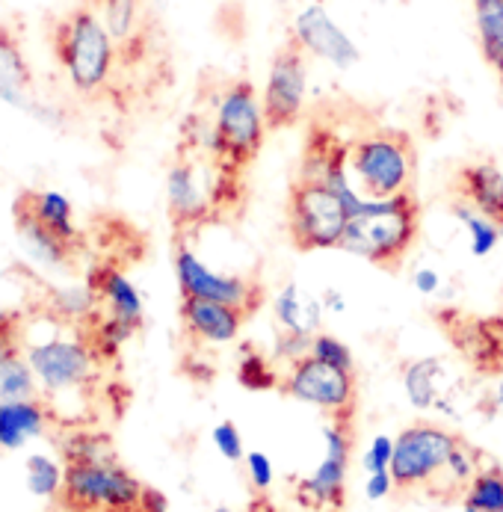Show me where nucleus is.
Masks as SVG:
<instances>
[{
	"label": "nucleus",
	"mask_w": 503,
	"mask_h": 512,
	"mask_svg": "<svg viewBox=\"0 0 503 512\" xmlns=\"http://www.w3.org/2000/svg\"><path fill=\"white\" fill-rule=\"evenodd\" d=\"M435 320L447 332L450 344L477 367L480 373L503 370V320L477 317L462 308H438Z\"/></svg>",
	"instance_id": "obj_12"
},
{
	"label": "nucleus",
	"mask_w": 503,
	"mask_h": 512,
	"mask_svg": "<svg viewBox=\"0 0 503 512\" xmlns=\"http://www.w3.org/2000/svg\"><path fill=\"white\" fill-rule=\"evenodd\" d=\"M412 285H415V291L421 293V296H435L438 288H441V276L432 267H421V270H415Z\"/></svg>",
	"instance_id": "obj_35"
},
{
	"label": "nucleus",
	"mask_w": 503,
	"mask_h": 512,
	"mask_svg": "<svg viewBox=\"0 0 503 512\" xmlns=\"http://www.w3.org/2000/svg\"><path fill=\"white\" fill-rule=\"evenodd\" d=\"M305 98H308V54L290 36L288 42L276 51L270 72H267V83H264L261 107H264L270 134L293 128L302 119Z\"/></svg>",
	"instance_id": "obj_10"
},
{
	"label": "nucleus",
	"mask_w": 503,
	"mask_h": 512,
	"mask_svg": "<svg viewBox=\"0 0 503 512\" xmlns=\"http://www.w3.org/2000/svg\"><path fill=\"white\" fill-rule=\"evenodd\" d=\"M89 293L98 305H104L107 317L125 323L128 329H140L143 326V296L131 285V279H125V273H119L116 267L104 264L95 267L89 273Z\"/></svg>",
	"instance_id": "obj_18"
},
{
	"label": "nucleus",
	"mask_w": 503,
	"mask_h": 512,
	"mask_svg": "<svg viewBox=\"0 0 503 512\" xmlns=\"http://www.w3.org/2000/svg\"><path fill=\"white\" fill-rule=\"evenodd\" d=\"M15 314L12 311H0V323H6V320H12Z\"/></svg>",
	"instance_id": "obj_37"
},
{
	"label": "nucleus",
	"mask_w": 503,
	"mask_h": 512,
	"mask_svg": "<svg viewBox=\"0 0 503 512\" xmlns=\"http://www.w3.org/2000/svg\"><path fill=\"white\" fill-rule=\"evenodd\" d=\"M21 196H24V202L30 205V211L39 217V222L45 228H51L57 237H63L66 243H72L77 249L83 246V237H80V231L74 225L72 202L66 196H60V193H36V190H24Z\"/></svg>",
	"instance_id": "obj_23"
},
{
	"label": "nucleus",
	"mask_w": 503,
	"mask_h": 512,
	"mask_svg": "<svg viewBox=\"0 0 503 512\" xmlns=\"http://www.w3.org/2000/svg\"><path fill=\"white\" fill-rule=\"evenodd\" d=\"M379 3H385V0H379Z\"/></svg>",
	"instance_id": "obj_41"
},
{
	"label": "nucleus",
	"mask_w": 503,
	"mask_h": 512,
	"mask_svg": "<svg viewBox=\"0 0 503 512\" xmlns=\"http://www.w3.org/2000/svg\"><path fill=\"white\" fill-rule=\"evenodd\" d=\"M214 512H231V510H228V507H216Z\"/></svg>",
	"instance_id": "obj_38"
},
{
	"label": "nucleus",
	"mask_w": 503,
	"mask_h": 512,
	"mask_svg": "<svg viewBox=\"0 0 503 512\" xmlns=\"http://www.w3.org/2000/svg\"><path fill=\"white\" fill-rule=\"evenodd\" d=\"M249 320L246 311L225 305V302H211V299H193L181 296V323L184 329L205 344H231L237 341L243 323Z\"/></svg>",
	"instance_id": "obj_15"
},
{
	"label": "nucleus",
	"mask_w": 503,
	"mask_h": 512,
	"mask_svg": "<svg viewBox=\"0 0 503 512\" xmlns=\"http://www.w3.org/2000/svg\"><path fill=\"white\" fill-rule=\"evenodd\" d=\"M27 483H30V492L51 498L63 489V471L48 456H30L27 459Z\"/></svg>",
	"instance_id": "obj_29"
},
{
	"label": "nucleus",
	"mask_w": 503,
	"mask_h": 512,
	"mask_svg": "<svg viewBox=\"0 0 503 512\" xmlns=\"http://www.w3.org/2000/svg\"><path fill=\"white\" fill-rule=\"evenodd\" d=\"M308 353H311L314 359L326 362V365H335V367H341V370H353V373H356V359H353V350H350V347H347L341 338H335V335L317 332V335L311 338V347H308Z\"/></svg>",
	"instance_id": "obj_30"
},
{
	"label": "nucleus",
	"mask_w": 503,
	"mask_h": 512,
	"mask_svg": "<svg viewBox=\"0 0 503 512\" xmlns=\"http://www.w3.org/2000/svg\"><path fill=\"white\" fill-rule=\"evenodd\" d=\"M471 3H474L480 54L503 83V0H471Z\"/></svg>",
	"instance_id": "obj_24"
},
{
	"label": "nucleus",
	"mask_w": 503,
	"mask_h": 512,
	"mask_svg": "<svg viewBox=\"0 0 503 512\" xmlns=\"http://www.w3.org/2000/svg\"><path fill=\"white\" fill-rule=\"evenodd\" d=\"M214 444L216 450L228 459V462H240L246 459V450H243V436L237 430L234 421H222L214 427Z\"/></svg>",
	"instance_id": "obj_32"
},
{
	"label": "nucleus",
	"mask_w": 503,
	"mask_h": 512,
	"mask_svg": "<svg viewBox=\"0 0 503 512\" xmlns=\"http://www.w3.org/2000/svg\"><path fill=\"white\" fill-rule=\"evenodd\" d=\"M465 512H503V468H480L462 495Z\"/></svg>",
	"instance_id": "obj_27"
},
{
	"label": "nucleus",
	"mask_w": 503,
	"mask_h": 512,
	"mask_svg": "<svg viewBox=\"0 0 503 512\" xmlns=\"http://www.w3.org/2000/svg\"><path fill=\"white\" fill-rule=\"evenodd\" d=\"M326 453L314 474L296 483V501L311 512H338L347 498V474L353 456V421H335L323 427Z\"/></svg>",
	"instance_id": "obj_9"
},
{
	"label": "nucleus",
	"mask_w": 503,
	"mask_h": 512,
	"mask_svg": "<svg viewBox=\"0 0 503 512\" xmlns=\"http://www.w3.org/2000/svg\"><path fill=\"white\" fill-rule=\"evenodd\" d=\"M175 276H178L181 296L225 302L246 314H255L264 302V288L255 279L234 276V273H216L184 243H178V249H175Z\"/></svg>",
	"instance_id": "obj_11"
},
{
	"label": "nucleus",
	"mask_w": 503,
	"mask_h": 512,
	"mask_svg": "<svg viewBox=\"0 0 503 512\" xmlns=\"http://www.w3.org/2000/svg\"><path fill=\"white\" fill-rule=\"evenodd\" d=\"M128 512H145L143 507H134V510H128Z\"/></svg>",
	"instance_id": "obj_39"
},
{
	"label": "nucleus",
	"mask_w": 503,
	"mask_h": 512,
	"mask_svg": "<svg viewBox=\"0 0 503 512\" xmlns=\"http://www.w3.org/2000/svg\"><path fill=\"white\" fill-rule=\"evenodd\" d=\"M273 314L282 335H293L302 341H311L320 332L323 323V305L317 296L305 293L296 282H288L279 296L273 299Z\"/></svg>",
	"instance_id": "obj_20"
},
{
	"label": "nucleus",
	"mask_w": 503,
	"mask_h": 512,
	"mask_svg": "<svg viewBox=\"0 0 503 512\" xmlns=\"http://www.w3.org/2000/svg\"><path fill=\"white\" fill-rule=\"evenodd\" d=\"M48 427V406L39 397L0 406V447H21L27 439L42 436Z\"/></svg>",
	"instance_id": "obj_22"
},
{
	"label": "nucleus",
	"mask_w": 503,
	"mask_h": 512,
	"mask_svg": "<svg viewBox=\"0 0 503 512\" xmlns=\"http://www.w3.org/2000/svg\"><path fill=\"white\" fill-rule=\"evenodd\" d=\"M421 220L424 211L412 190L391 199L364 202L359 214L350 217L341 249L370 261L373 267L397 273L421 237Z\"/></svg>",
	"instance_id": "obj_2"
},
{
	"label": "nucleus",
	"mask_w": 503,
	"mask_h": 512,
	"mask_svg": "<svg viewBox=\"0 0 503 512\" xmlns=\"http://www.w3.org/2000/svg\"><path fill=\"white\" fill-rule=\"evenodd\" d=\"M33 92V69L24 51V24L18 18H0V98L24 107Z\"/></svg>",
	"instance_id": "obj_16"
},
{
	"label": "nucleus",
	"mask_w": 503,
	"mask_h": 512,
	"mask_svg": "<svg viewBox=\"0 0 503 512\" xmlns=\"http://www.w3.org/2000/svg\"><path fill=\"white\" fill-rule=\"evenodd\" d=\"M290 36L299 42V48L308 57H317L341 72L353 69L359 63V45L350 39V33L326 12L323 3H308L302 12L293 18Z\"/></svg>",
	"instance_id": "obj_13"
},
{
	"label": "nucleus",
	"mask_w": 503,
	"mask_h": 512,
	"mask_svg": "<svg viewBox=\"0 0 503 512\" xmlns=\"http://www.w3.org/2000/svg\"><path fill=\"white\" fill-rule=\"evenodd\" d=\"M30 365L36 376L51 391H72L92 379L95 373V350L80 341L54 338L48 344H39L30 350Z\"/></svg>",
	"instance_id": "obj_14"
},
{
	"label": "nucleus",
	"mask_w": 503,
	"mask_h": 512,
	"mask_svg": "<svg viewBox=\"0 0 503 512\" xmlns=\"http://www.w3.org/2000/svg\"><path fill=\"white\" fill-rule=\"evenodd\" d=\"M350 178L367 202L391 199L412 190L415 181V146L400 131H367L347 146Z\"/></svg>",
	"instance_id": "obj_5"
},
{
	"label": "nucleus",
	"mask_w": 503,
	"mask_h": 512,
	"mask_svg": "<svg viewBox=\"0 0 503 512\" xmlns=\"http://www.w3.org/2000/svg\"><path fill=\"white\" fill-rule=\"evenodd\" d=\"M145 486L116 459H66L63 507L69 512H128L140 507Z\"/></svg>",
	"instance_id": "obj_7"
},
{
	"label": "nucleus",
	"mask_w": 503,
	"mask_h": 512,
	"mask_svg": "<svg viewBox=\"0 0 503 512\" xmlns=\"http://www.w3.org/2000/svg\"><path fill=\"white\" fill-rule=\"evenodd\" d=\"M18 347V314L6 323H0V356Z\"/></svg>",
	"instance_id": "obj_36"
},
{
	"label": "nucleus",
	"mask_w": 503,
	"mask_h": 512,
	"mask_svg": "<svg viewBox=\"0 0 503 512\" xmlns=\"http://www.w3.org/2000/svg\"><path fill=\"white\" fill-rule=\"evenodd\" d=\"M279 388L293 400L332 415L335 421H353V415H356V400H359L356 373L326 365V362L314 359L311 353L290 362Z\"/></svg>",
	"instance_id": "obj_8"
},
{
	"label": "nucleus",
	"mask_w": 503,
	"mask_h": 512,
	"mask_svg": "<svg viewBox=\"0 0 503 512\" xmlns=\"http://www.w3.org/2000/svg\"><path fill=\"white\" fill-rule=\"evenodd\" d=\"M36 397V370L30 359H21L18 347L0 356V406Z\"/></svg>",
	"instance_id": "obj_26"
},
{
	"label": "nucleus",
	"mask_w": 503,
	"mask_h": 512,
	"mask_svg": "<svg viewBox=\"0 0 503 512\" xmlns=\"http://www.w3.org/2000/svg\"><path fill=\"white\" fill-rule=\"evenodd\" d=\"M270 128L258 89L240 77L231 80L214 101V119L208 128V151L228 172L243 175V169L258 157Z\"/></svg>",
	"instance_id": "obj_3"
},
{
	"label": "nucleus",
	"mask_w": 503,
	"mask_h": 512,
	"mask_svg": "<svg viewBox=\"0 0 503 512\" xmlns=\"http://www.w3.org/2000/svg\"><path fill=\"white\" fill-rule=\"evenodd\" d=\"M456 199L474 205L480 214L503 225V169L492 160L462 163L453 178Z\"/></svg>",
	"instance_id": "obj_17"
},
{
	"label": "nucleus",
	"mask_w": 503,
	"mask_h": 512,
	"mask_svg": "<svg viewBox=\"0 0 503 512\" xmlns=\"http://www.w3.org/2000/svg\"><path fill=\"white\" fill-rule=\"evenodd\" d=\"M12 220H15V228H18L21 240L27 243V249H30L36 258L54 264V267L72 264V258L80 252L77 246L66 243L63 237H57L51 228H45V225L39 222V217L30 211V205L24 202V196L15 199V205H12Z\"/></svg>",
	"instance_id": "obj_21"
},
{
	"label": "nucleus",
	"mask_w": 503,
	"mask_h": 512,
	"mask_svg": "<svg viewBox=\"0 0 503 512\" xmlns=\"http://www.w3.org/2000/svg\"><path fill=\"white\" fill-rule=\"evenodd\" d=\"M459 436L441 424L418 421L394 439L391 477L400 492H427L432 498H453L450 456L459 447Z\"/></svg>",
	"instance_id": "obj_4"
},
{
	"label": "nucleus",
	"mask_w": 503,
	"mask_h": 512,
	"mask_svg": "<svg viewBox=\"0 0 503 512\" xmlns=\"http://www.w3.org/2000/svg\"><path fill=\"white\" fill-rule=\"evenodd\" d=\"M237 379H240V385L249 388V391H270V388H279V385H282V376L276 373L273 362H270L264 353L252 350V347H246V350L240 353Z\"/></svg>",
	"instance_id": "obj_28"
},
{
	"label": "nucleus",
	"mask_w": 503,
	"mask_h": 512,
	"mask_svg": "<svg viewBox=\"0 0 503 512\" xmlns=\"http://www.w3.org/2000/svg\"><path fill=\"white\" fill-rule=\"evenodd\" d=\"M308 3H326V0H308Z\"/></svg>",
	"instance_id": "obj_40"
},
{
	"label": "nucleus",
	"mask_w": 503,
	"mask_h": 512,
	"mask_svg": "<svg viewBox=\"0 0 503 512\" xmlns=\"http://www.w3.org/2000/svg\"><path fill=\"white\" fill-rule=\"evenodd\" d=\"M347 225L350 211L326 181L296 175L288 190V237L293 249H341Z\"/></svg>",
	"instance_id": "obj_6"
},
{
	"label": "nucleus",
	"mask_w": 503,
	"mask_h": 512,
	"mask_svg": "<svg viewBox=\"0 0 503 512\" xmlns=\"http://www.w3.org/2000/svg\"><path fill=\"white\" fill-rule=\"evenodd\" d=\"M391 459H394V439L391 436H373V441L367 444L364 456H361V465L367 474L373 471H391Z\"/></svg>",
	"instance_id": "obj_31"
},
{
	"label": "nucleus",
	"mask_w": 503,
	"mask_h": 512,
	"mask_svg": "<svg viewBox=\"0 0 503 512\" xmlns=\"http://www.w3.org/2000/svg\"><path fill=\"white\" fill-rule=\"evenodd\" d=\"M394 489H397V486H394L391 471H373V474H367V480H364V498H367V501H382V498H388Z\"/></svg>",
	"instance_id": "obj_34"
},
{
	"label": "nucleus",
	"mask_w": 503,
	"mask_h": 512,
	"mask_svg": "<svg viewBox=\"0 0 503 512\" xmlns=\"http://www.w3.org/2000/svg\"><path fill=\"white\" fill-rule=\"evenodd\" d=\"M48 48L54 54V63L66 74V80L72 83L80 98L116 101V86H119L116 42L86 0L48 18Z\"/></svg>",
	"instance_id": "obj_1"
},
{
	"label": "nucleus",
	"mask_w": 503,
	"mask_h": 512,
	"mask_svg": "<svg viewBox=\"0 0 503 512\" xmlns=\"http://www.w3.org/2000/svg\"><path fill=\"white\" fill-rule=\"evenodd\" d=\"M403 388L406 397L415 409H447L450 388H453V373L447 370V362L441 356L415 359L403 367Z\"/></svg>",
	"instance_id": "obj_19"
},
{
	"label": "nucleus",
	"mask_w": 503,
	"mask_h": 512,
	"mask_svg": "<svg viewBox=\"0 0 503 512\" xmlns=\"http://www.w3.org/2000/svg\"><path fill=\"white\" fill-rule=\"evenodd\" d=\"M243 462H246V474H249L252 486H255L258 492H267V489L273 486V480H276V471H273L270 456L261 453V450H252V453H246Z\"/></svg>",
	"instance_id": "obj_33"
},
{
	"label": "nucleus",
	"mask_w": 503,
	"mask_h": 512,
	"mask_svg": "<svg viewBox=\"0 0 503 512\" xmlns=\"http://www.w3.org/2000/svg\"><path fill=\"white\" fill-rule=\"evenodd\" d=\"M450 214H453V220L468 231V243H471V255L474 258H486V255H492L498 249V243H501L503 237V225L489 220L486 214H480L474 205H468L462 199H453Z\"/></svg>",
	"instance_id": "obj_25"
}]
</instances>
